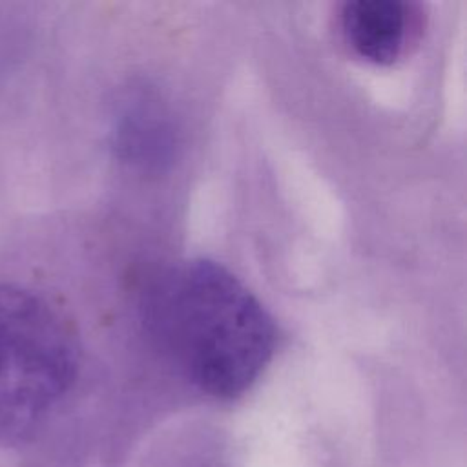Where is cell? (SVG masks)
I'll return each instance as SVG.
<instances>
[{
	"label": "cell",
	"mask_w": 467,
	"mask_h": 467,
	"mask_svg": "<svg viewBox=\"0 0 467 467\" xmlns=\"http://www.w3.org/2000/svg\"><path fill=\"white\" fill-rule=\"evenodd\" d=\"M71 323L36 292L0 281V443L29 436L75 383Z\"/></svg>",
	"instance_id": "cell-2"
},
{
	"label": "cell",
	"mask_w": 467,
	"mask_h": 467,
	"mask_svg": "<svg viewBox=\"0 0 467 467\" xmlns=\"http://www.w3.org/2000/svg\"><path fill=\"white\" fill-rule=\"evenodd\" d=\"M146 100L142 97L137 102L128 100L131 104L124 108L117 126L119 148L130 159L140 162L161 159L170 144V131L162 120V111L153 104H146Z\"/></svg>",
	"instance_id": "cell-4"
},
{
	"label": "cell",
	"mask_w": 467,
	"mask_h": 467,
	"mask_svg": "<svg viewBox=\"0 0 467 467\" xmlns=\"http://www.w3.org/2000/svg\"><path fill=\"white\" fill-rule=\"evenodd\" d=\"M146 321L181 370L206 394L232 400L263 372L275 325L228 268L190 259L164 270L146 292Z\"/></svg>",
	"instance_id": "cell-1"
},
{
	"label": "cell",
	"mask_w": 467,
	"mask_h": 467,
	"mask_svg": "<svg viewBox=\"0 0 467 467\" xmlns=\"http://www.w3.org/2000/svg\"><path fill=\"white\" fill-rule=\"evenodd\" d=\"M339 27L348 47L374 64H392L407 49L414 15L400 0H354L339 13Z\"/></svg>",
	"instance_id": "cell-3"
}]
</instances>
